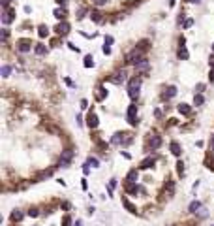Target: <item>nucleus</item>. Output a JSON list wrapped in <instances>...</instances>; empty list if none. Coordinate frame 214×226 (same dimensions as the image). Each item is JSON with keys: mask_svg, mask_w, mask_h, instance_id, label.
<instances>
[{"mask_svg": "<svg viewBox=\"0 0 214 226\" xmlns=\"http://www.w3.org/2000/svg\"><path fill=\"white\" fill-rule=\"evenodd\" d=\"M171 153H173L175 156H178V155H180V145H178L177 142H171Z\"/></svg>", "mask_w": 214, "mask_h": 226, "instance_id": "22", "label": "nucleus"}, {"mask_svg": "<svg viewBox=\"0 0 214 226\" xmlns=\"http://www.w3.org/2000/svg\"><path fill=\"white\" fill-rule=\"evenodd\" d=\"M137 190H139L137 183H128V185H126V192H130V194H135Z\"/></svg>", "mask_w": 214, "mask_h": 226, "instance_id": "16", "label": "nucleus"}, {"mask_svg": "<svg viewBox=\"0 0 214 226\" xmlns=\"http://www.w3.org/2000/svg\"><path fill=\"white\" fill-rule=\"evenodd\" d=\"M85 66H86V68H90V66H94V59H92V57H90V55H88V57H85Z\"/></svg>", "mask_w": 214, "mask_h": 226, "instance_id": "27", "label": "nucleus"}, {"mask_svg": "<svg viewBox=\"0 0 214 226\" xmlns=\"http://www.w3.org/2000/svg\"><path fill=\"white\" fill-rule=\"evenodd\" d=\"M149 68H150V64H149L146 59H143L139 64H135V70H137V72H149Z\"/></svg>", "mask_w": 214, "mask_h": 226, "instance_id": "9", "label": "nucleus"}, {"mask_svg": "<svg viewBox=\"0 0 214 226\" xmlns=\"http://www.w3.org/2000/svg\"><path fill=\"white\" fill-rule=\"evenodd\" d=\"M62 224H64V226H70V224H72V219H70V217H64Z\"/></svg>", "mask_w": 214, "mask_h": 226, "instance_id": "37", "label": "nucleus"}, {"mask_svg": "<svg viewBox=\"0 0 214 226\" xmlns=\"http://www.w3.org/2000/svg\"><path fill=\"white\" fill-rule=\"evenodd\" d=\"M178 59H182V60H186V59H188V51H186V47H184V45H180V49H178Z\"/></svg>", "mask_w": 214, "mask_h": 226, "instance_id": "23", "label": "nucleus"}, {"mask_svg": "<svg viewBox=\"0 0 214 226\" xmlns=\"http://www.w3.org/2000/svg\"><path fill=\"white\" fill-rule=\"evenodd\" d=\"M141 60H143V51H141L139 47H135L130 55L126 57V62H128V64H133V66H135V64H139Z\"/></svg>", "mask_w": 214, "mask_h": 226, "instance_id": "2", "label": "nucleus"}, {"mask_svg": "<svg viewBox=\"0 0 214 226\" xmlns=\"http://www.w3.org/2000/svg\"><path fill=\"white\" fill-rule=\"evenodd\" d=\"M8 36H9V30L4 28V30H2V40H8Z\"/></svg>", "mask_w": 214, "mask_h": 226, "instance_id": "38", "label": "nucleus"}, {"mask_svg": "<svg viewBox=\"0 0 214 226\" xmlns=\"http://www.w3.org/2000/svg\"><path fill=\"white\" fill-rule=\"evenodd\" d=\"M56 30H58V34H68V32H70V25L64 21V23L58 25V28H56Z\"/></svg>", "mask_w": 214, "mask_h": 226, "instance_id": "15", "label": "nucleus"}, {"mask_svg": "<svg viewBox=\"0 0 214 226\" xmlns=\"http://www.w3.org/2000/svg\"><path fill=\"white\" fill-rule=\"evenodd\" d=\"M203 102H205L203 94H201V92H197V94H195V98H194V106H203Z\"/></svg>", "mask_w": 214, "mask_h": 226, "instance_id": "25", "label": "nucleus"}, {"mask_svg": "<svg viewBox=\"0 0 214 226\" xmlns=\"http://www.w3.org/2000/svg\"><path fill=\"white\" fill-rule=\"evenodd\" d=\"M212 153H214V138H212Z\"/></svg>", "mask_w": 214, "mask_h": 226, "instance_id": "46", "label": "nucleus"}, {"mask_svg": "<svg viewBox=\"0 0 214 226\" xmlns=\"http://www.w3.org/2000/svg\"><path fill=\"white\" fill-rule=\"evenodd\" d=\"M75 226H83V222H81V221H77V222H75Z\"/></svg>", "mask_w": 214, "mask_h": 226, "instance_id": "45", "label": "nucleus"}, {"mask_svg": "<svg viewBox=\"0 0 214 226\" xmlns=\"http://www.w3.org/2000/svg\"><path fill=\"white\" fill-rule=\"evenodd\" d=\"M23 217H25V215H23L19 209H15L13 213H11V221H13V222H19V221H23Z\"/></svg>", "mask_w": 214, "mask_h": 226, "instance_id": "17", "label": "nucleus"}, {"mask_svg": "<svg viewBox=\"0 0 214 226\" xmlns=\"http://www.w3.org/2000/svg\"><path fill=\"white\" fill-rule=\"evenodd\" d=\"M199 217H201V219H205V217H207V209H205V207H201V209H199Z\"/></svg>", "mask_w": 214, "mask_h": 226, "instance_id": "36", "label": "nucleus"}, {"mask_svg": "<svg viewBox=\"0 0 214 226\" xmlns=\"http://www.w3.org/2000/svg\"><path fill=\"white\" fill-rule=\"evenodd\" d=\"M212 51H214V44H212Z\"/></svg>", "mask_w": 214, "mask_h": 226, "instance_id": "48", "label": "nucleus"}, {"mask_svg": "<svg viewBox=\"0 0 214 226\" xmlns=\"http://www.w3.org/2000/svg\"><path fill=\"white\" fill-rule=\"evenodd\" d=\"M9 74H11V66H4L2 68V77H8Z\"/></svg>", "mask_w": 214, "mask_h": 226, "instance_id": "28", "label": "nucleus"}, {"mask_svg": "<svg viewBox=\"0 0 214 226\" xmlns=\"http://www.w3.org/2000/svg\"><path fill=\"white\" fill-rule=\"evenodd\" d=\"M124 79H126V72H124V70H120V72H115V74L111 75V81L115 83V85H120Z\"/></svg>", "mask_w": 214, "mask_h": 226, "instance_id": "5", "label": "nucleus"}, {"mask_svg": "<svg viewBox=\"0 0 214 226\" xmlns=\"http://www.w3.org/2000/svg\"><path fill=\"white\" fill-rule=\"evenodd\" d=\"M177 166H178V168H177V170H178V174L182 175V174H184V164H182V162H178Z\"/></svg>", "mask_w": 214, "mask_h": 226, "instance_id": "35", "label": "nucleus"}, {"mask_svg": "<svg viewBox=\"0 0 214 226\" xmlns=\"http://www.w3.org/2000/svg\"><path fill=\"white\" fill-rule=\"evenodd\" d=\"M54 17L56 19H64V9H54Z\"/></svg>", "mask_w": 214, "mask_h": 226, "instance_id": "29", "label": "nucleus"}, {"mask_svg": "<svg viewBox=\"0 0 214 226\" xmlns=\"http://www.w3.org/2000/svg\"><path fill=\"white\" fill-rule=\"evenodd\" d=\"M56 4H62V6H64V4H66V0H56Z\"/></svg>", "mask_w": 214, "mask_h": 226, "instance_id": "44", "label": "nucleus"}, {"mask_svg": "<svg viewBox=\"0 0 214 226\" xmlns=\"http://www.w3.org/2000/svg\"><path fill=\"white\" fill-rule=\"evenodd\" d=\"M100 15H101L100 12H92V15H90V17H92V19L96 21V23H100V21H101V17H100Z\"/></svg>", "mask_w": 214, "mask_h": 226, "instance_id": "31", "label": "nucleus"}, {"mask_svg": "<svg viewBox=\"0 0 214 226\" xmlns=\"http://www.w3.org/2000/svg\"><path fill=\"white\" fill-rule=\"evenodd\" d=\"M72 158H73V151L72 149H66V151H62V156H60V160H58V166H62V168H68L72 164Z\"/></svg>", "mask_w": 214, "mask_h": 226, "instance_id": "3", "label": "nucleus"}, {"mask_svg": "<svg viewBox=\"0 0 214 226\" xmlns=\"http://www.w3.org/2000/svg\"><path fill=\"white\" fill-rule=\"evenodd\" d=\"M160 145H162V138H160V136L150 138V147H152V149H158Z\"/></svg>", "mask_w": 214, "mask_h": 226, "instance_id": "14", "label": "nucleus"}, {"mask_svg": "<svg viewBox=\"0 0 214 226\" xmlns=\"http://www.w3.org/2000/svg\"><path fill=\"white\" fill-rule=\"evenodd\" d=\"M105 44H107V45L113 44V38H111V36H105Z\"/></svg>", "mask_w": 214, "mask_h": 226, "instance_id": "40", "label": "nucleus"}, {"mask_svg": "<svg viewBox=\"0 0 214 226\" xmlns=\"http://www.w3.org/2000/svg\"><path fill=\"white\" fill-rule=\"evenodd\" d=\"M17 49H19L21 53H28V51L32 49V44H30L28 40H21L19 44H17Z\"/></svg>", "mask_w": 214, "mask_h": 226, "instance_id": "6", "label": "nucleus"}, {"mask_svg": "<svg viewBox=\"0 0 214 226\" xmlns=\"http://www.w3.org/2000/svg\"><path fill=\"white\" fill-rule=\"evenodd\" d=\"M38 215H40V213H38V209H36V207H32V209L28 211V217H38Z\"/></svg>", "mask_w": 214, "mask_h": 226, "instance_id": "34", "label": "nucleus"}, {"mask_svg": "<svg viewBox=\"0 0 214 226\" xmlns=\"http://www.w3.org/2000/svg\"><path fill=\"white\" fill-rule=\"evenodd\" d=\"M175 94H177V87H173V85H171V87L165 89V92L162 94V98H163V100H169V98H173Z\"/></svg>", "mask_w": 214, "mask_h": 226, "instance_id": "8", "label": "nucleus"}, {"mask_svg": "<svg viewBox=\"0 0 214 226\" xmlns=\"http://www.w3.org/2000/svg\"><path fill=\"white\" fill-rule=\"evenodd\" d=\"M34 53L40 55V57H43V55H47V47H45L43 44H38L36 47H34Z\"/></svg>", "mask_w": 214, "mask_h": 226, "instance_id": "12", "label": "nucleus"}, {"mask_svg": "<svg viewBox=\"0 0 214 226\" xmlns=\"http://www.w3.org/2000/svg\"><path fill=\"white\" fill-rule=\"evenodd\" d=\"M86 166H88V168H90V166H92V168H98V166H100V160L94 158V156H90V158L86 160Z\"/></svg>", "mask_w": 214, "mask_h": 226, "instance_id": "21", "label": "nucleus"}, {"mask_svg": "<svg viewBox=\"0 0 214 226\" xmlns=\"http://www.w3.org/2000/svg\"><path fill=\"white\" fill-rule=\"evenodd\" d=\"M92 4H94V6H105L107 0H92Z\"/></svg>", "mask_w": 214, "mask_h": 226, "instance_id": "33", "label": "nucleus"}, {"mask_svg": "<svg viewBox=\"0 0 214 226\" xmlns=\"http://www.w3.org/2000/svg\"><path fill=\"white\" fill-rule=\"evenodd\" d=\"M152 164H154V158H150V156H149V158H145L143 162H141V170H149Z\"/></svg>", "mask_w": 214, "mask_h": 226, "instance_id": "18", "label": "nucleus"}, {"mask_svg": "<svg viewBox=\"0 0 214 226\" xmlns=\"http://www.w3.org/2000/svg\"><path fill=\"white\" fill-rule=\"evenodd\" d=\"M49 34V30H47V27H40V36L41 38H45V36H47Z\"/></svg>", "mask_w": 214, "mask_h": 226, "instance_id": "30", "label": "nucleus"}, {"mask_svg": "<svg viewBox=\"0 0 214 226\" xmlns=\"http://www.w3.org/2000/svg\"><path fill=\"white\" fill-rule=\"evenodd\" d=\"M137 177H139V171H137V170H130L126 181H128V183H137Z\"/></svg>", "mask_w": 214, "mask_h": 226, "instance_id": "10", "label": "nucleus"}, {"mask_svg": "<svg viewBox=\"0 0 214 226\" xmlns=\"http://www.w3.org/2000/svg\"><path fill=\"white\" fill-rule=\"evenodd\" d=\"M105 96H107V91H105L103 87H100V89H98V94H96V98H98V100H103Z\"/></svg>", "mask_w": 214, "mask_h": 226, "instance_id": "26", "label": "nucleus"}, {"mask_svg": "<svg viewBox=\"0 0 214 226\" xmlns=\"http://www.w3.org/2000/svg\"><path fill=\"white\" fill-rule=\"evenodd\" d=\"M212 226H214V224H212Z\"/></svg>", "mask_w": 214, "mask_h": 226, "instance_id": "49", "label": "nucleus"}, {"mask_svg": "<svg viewBox=\"0 0 214 226\" xmlns=\"http://www.w3.org/2000/svg\"><path fill=\"white\" fill-rule=\"evenodd\" d=\"M209 62H210V68H214V55H210V60Z\"/></svg>", "mask_w": 214, "mask_h": 226, "instance_id": "43", "label": "nucleus"}, {"mask_svg": "<svg viewBox=\"0 0 214 226\" xmlns=\"http://www.w3.org/2000/svg\"><path fill=\"white\" fill-rule=\"evenodd\" d=\"M124 136H128V134H120V132H117L115 136L111 138V143H113V145H120L122 139H124Z\"/></svg>", "mask_w": 214, "mask_h": 226, "instance_id": "11", "label": "nucleus"}, {"mask_svg": "<svg viewBox=\"0 0 214 226\" xmlns=\"http://www.w3.org/2000/svg\"><path fill=\"white\" fill-rule=\"evenodd\" d=\"M203 89H205V85L199 83V85H197V92H203Z\"/></svg>", "mask_w": 214, "mask_h": 226, "instance_id": "41", "label": "nucleus"}, {"mask_svg": "<svg viewBox=\"0 0 214 226\" xmlns=\"http://www.w3.org/2000/svg\"><path fill=\"white\" fill-rule=\"evenodd\" d=\"M139 89H141V79L139 77H132L128 83V94L132 100H137L139 98Z\"/></svg>", "mask_w": 214, "mask_h": 226, "instance_id": "1", "label": "nucleus"}, {"mask_svg": "<svg viewBox=\"0 0 214 226\" xmlns=\"http://www.w3.org/2000/svg\"><path fill=\"white\" fill-rule=\"evenodd\" d=\"M188 209H190L191 213H197V209H201V202H191Z\"/></svg>", "mask_w": 214, "mask_h": 226, "instance_id": "24", "label": "nucleus"}, {"mask_svg": "<svg viewBox=\"0 0 214 226\" xmlns=\"http://www.w3.org/2000/svg\"><path fill=\"white\" fill-rule=\"evenodd\" d=\"M122 203H124V207H126L130 213H135V206H133V203L132 202H128L126 198H122Z\"/></svg>", "mask_w": 214, "mask_h": 226, "instance_id": "20", "label": "nucleus"}, {"mask_svg": "<svg viewBox=\"0 0 214 226\" xmlns=\"http://www.w3.org/2000/svg\"><path fill=\"white\" fill-rule=\"evenodd\" d=\"M209 79H210V81H214V68L210 70V75H209Z\"/></svg>", "mask_w": 214, "mask_h": 226, "instance_id": "42", "label": "nucleus"}, {"mask_svg": "<svg viewBox=\"0 0 214 226\" xmlns=\"http://www.w3.org/2000/svg\"><path fill=\"white\" fill-rule=\"evenodd\" d=\"M103 53H105V55H109V53H111V45L105 44V45H103Z\"/></svg>", "mask_w": 214, "mask_h": 226, "instance_id": "39", "label": "nucleus"}, {"mask_svg": "<svg viewBox=\"0 0 214 226\" xmlns=\"http://www.w3.org/2000/svg\"><path fill=\"white\" fill-rule=\"evenodd\" d=\"M11 21H13V12H11L9 8H6V9H4V17H2V23H4V25H9Z\"/></svg>", "mask_w": 214, "mask_h": 226, "instance_id": "7", "label": "nucleus"}, {"mask_svg": "<svg viewBox=\"0 0 214 226\" xmlns=\"http://www.w3.org/2000/svg\"><path fill=\"white\" fill-rule=\"evenodd\" d=\"M85 13H86V8H79V12H77V19L85 17Z\"/></svg>", "mask_w": 214, "mask_h": 226, "instance_id": "32", "label": "nucleus"}, {"mask_svg": "<svg viewBox=\"0 0 214 226\" xmlns=\"http://www.w3.org/2000/svg\"><path fill=\"white\" fill-rule=\"evenodd\" d=\"M135 115H137V106H130L128 107V113H126V117H128V123L132 124V126H135L137 124V119H135Z\"/></svg>", "mask_w": 214, "mask_h": 226, "instance_id": "4", "label": "nucleus"}, {"mask_svg": "<svg viewBox=\"0 0 214 226\" xmlns=\"http://www.w3.org/2000/svg\"><path fill=\"white\" fill-rule=\"evenodd\" d=\"M178 111L182 113V115H190V113H191V109H190L188 104H180V106H178Z\"/></svg>", "mask_w": 214, "mask_h": 226, "instance_id": "19", "label": "nucleus"}, {"mask_svg": "<svg viewBox=\"0 0 214 226\" xmlns=\"http://www.w3.org/2000/svg\"><path fill=\"white\" fill-rule=\"evenodd\" d=\"M190 2H201V0H190Z\"/></svg>", "mask_w": 214, "mask_h": 226, "instance_id": "47", "label": "nucleus"}, {"mask_svg": "<svg viewBox=\"0 0 214 226\" xmlns=\"http://www.w3.org/2000/svg\"><path fill=\"white\" fill-rule=\"evenodd\" d=\"M88 126H90V128H96V126H98V117H96V113H90V115H88Z\"/></svg>", "mask_w": 214, "mask_h": 226, "instance_id": "13", "label": "nucleus"}]
</instances>
